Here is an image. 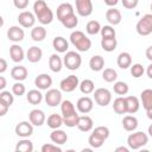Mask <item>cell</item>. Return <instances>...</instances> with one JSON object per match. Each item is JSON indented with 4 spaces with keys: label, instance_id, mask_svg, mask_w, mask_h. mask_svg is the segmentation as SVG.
<instances>
[{
    "label": "cell",
    "instance_id": "cell-13",
    "mask_svg": "<svg viewBox=\"0 0 152 152\" xmlns=\"http://www.w3.org/2000/svg\"><path fill=\"white\" fill-rule=\"evenodd\" d=\"M28 120L33 125V126H42L44 125V122L46 121V116H45V113L42 110V109H32L28 114Z\"/></svg>",
    "mask_w": 152,
    "mask_h": 152
},
{
    "label": "cell",
    "instance_id": "cell-16",
    "mask_svg": "<svg viewBox=\"0 0 152 152\" xmlns=\"http://www.w3.org/2000/svg\"><path fill=\"white\" fill-rule=\"evenodd\" d=\"M10 57L13 62L19 63L25 58V52L19 44H13L10 46Z\"/></svg>",
    "mask_w": 152,
    "mask_h": 152
},
{
    "label": "cell",
    "instance_id": "cell-42",
    "mask_svg": "<svg viewBox=\"0 0 152 152\" xmlns=\"http://www.w3.org/2000/svg\"><path fill=\"white\" fill-rule=\"evenodd\" d=\"M0 101L6 103V104H8L11 107L13 104V102H14V94L10 93L7 90H1V93H0Z\"/></svg>",
    "mask_w": 152,
    "mask_h": 152
},
{
    "label": "cell",
    "instance_id": "cell-7",
    "mask_svg": "<svg viewBox=\"0 0 152 152\" xmlns=\"http://www.w3.org/2000/svg\"><path fill=\"white\" fill-rule=\"evenodd\" d=\"M80 86L78 77L76 75H69L65 78H63L59 83V89L64 93H71Z\"/></svg>",
    "mask_w": 152,
    "mask_h": 152
},
{
    "label": "cell",
    "instance_id": "cell-25",
    "mask_svg": "<svg viewBox=\"0 0 152 152\" xmlns=\"http://www.w3.org/2000/svg\"><path fill=\"white\" fill-rule=\"evenodd\" d=\"M122 127L127 132H133L138 127V119L133 115H126L122 119Z\"/></svg>",
    "mask_w": 152,
    "mask_h": 152
},
{
    "label": "cell",
    "instance_id": "cell-2",
    "mask_svg": "<svg viewBox=\"0 0 152 152\" xmlns=\"http://www.w3.org/2000/svg\"><path fill=\"white\" fill-rule=\"evenodd\" d=\"M70 42L80 52H86L91 48V40L86 36L84 32L76 30L70 34Z\"/></svg>",
    "mask_w": 152,
    "mask_h": 152
},
{
    "label": "cell",
    "instance_id": "cell-11",
    "mask_svg": "<svg viewBox=\"0 0 152 152\" xmlns=\"http://www.w3.org/2000/svg\"><path fill=\"white\" fill-rule=\"evenodd\" d=\"M15 134L20 138H28L30 135H32L33 133V125L28 121H21L19 124H17L15 128Z\"/></svg>",
    "mask_w": 152,
    "mask_h": 152
},
{
    "label": "cell",
    "instance_id": "cell-35",
    "mask_svg": "<svg viewBox=\"0 0 152 152\" xmlns=\"http://www.w3.org/2000/svg\"><path fill=\"white\" fill-rule=\"evenodd\" d=\"M15 151L17 152H32L33 151V144L31 140L23 138L21 140H19L15 145Z\"/></svg>",
    "mask_w": 152,
    "mask_h": 152
},
{
    "label": "cell",
    "instance_id": "cell-20",
    "mask_svg": "<svg viewBox=\"0 0 152 152\" xmlns=\"http://www.w3.org/2000/svg\"><path fill=\"white\" fill-rule=\"evenodd\" d=\"M93 126H94V122L89 115H80L78 122H77V128L81 132H89V131H91Z\"/></svg>",
    "mask_w": 152,
    "mask_h": 152
},
{
    "label": "cell",
    "instance_id": "cell-51",
    "mask_svg": "<svg viewBox=\"0 0 152 152\" xmlns=\"http://www.w3.org/2000/svg\"><path fill=\"white\" fill-rule=\"evenodd\" d=\"M8 108H10V106H8V104H6V103H4V102H1V101H0V116L6 115V113H7Z\"/></svg>",
    "mask_w": 152,
    "mask_h": 152
},
{
    "label": "cell",
    "instance_id": "cell-28",
    "mask_svg": "<svg viewBox=\"0 0 152 152\" xmlns=\"http://www.w3.org/2000/svg\"><path fill=\"white\" fill-rule=\"evenodd\" d=\"M26 100L28 103L31 104H39L43 101V94L40 93V89H32L28 90L27 95H26Z\"/></svg>",
    "mask_w": 152,
    "mask_h": 152
},
{
    "label": "cell",
    "instance_id": "cell-27",
    "mask_svg": "<svg viewBox=\"0 0 152 152\" xmlns=\"http://www.w3.org/2000/svg\"><path fill=\"white\" fill-rule=\"evenodd\" d=\"M118 66L121 69H128L132 65V56L128 52H121L116 59Z\"/></svg>",
    "mask_w": 152,
    "mask_h": 152
},
{
    "label": "cell",
    "instance_id": "cell-14",
    "mask_svg": "<svg viewBox=\"0 0 152 152\" xmlns=\"http://www.w3.org/2000/svg\"><path fill=\"white\" fill-rule=\"evenodd\" d=\"M24 37H25V32L19 26H11L7 30V38H8V40H11L13 43L21 42L24 39Z\"/></svg>",
    "mask_w": 152,
    "mask_h": 152
},
{
    "label": "cell",
    "instance_id": "cell-39",
    "mask_svg": "<svg viewBox=\"0 0 152 152\" xmlns=\"http://www.w3.org/2000/svg\"><path fill=\"white\" fill-rule=\"evenodd\" d=\"M101 24L97 21V20H90L87 23L86 25V31L88 34H97L100 31H101Z\"/></svg>",
    "mask_w": 152,
    "mask_h": 152
},
{
    "label": "cell",
    "instance_id": "cell-59",
    "mask_svg": "<svg viewBox=\"0 0 152 152\" xmlns=\"http://www.w3.org/2000/svg\"><path fill=\"white\" fill-rule=\"evenodd\" d=\"M147 132H148V134H150V137H152V124L148 126V129H147Z\"/></svg>",
    "mask_w": 152,
    "mask_h": 152
},
{
    "label": "cell",
    "instance_id": "cell-34",
    "mask_svg": "<svg viewBox=\"0 0 152 152\" xmlns=\"http://www.w3.org/2000/svg\"><path fill=\"white\" fill-rule=\"evenodd\" d=\"M140 100L145 110L152 108V89H145L140 93Z\"/></svg>",
    "mask_w": 152,
    "mask_h": 152
},
{
    "label": "cell",
    "instance_id": "cell-47",
    "mask_svg": "<svg viewBox=\"0 0 152 152\" xmlns=\"http://www.w3.org/2000/svg\"><path fill=\"white\" fill-rule=\"evenodd\" d=\"M25 91H26L25 86H24L21 82H19V81H17V82L12 86V93H13L15 96H23V95L25 94Z\"/></svg>",
    "mask_w": 152,
    "mask_h": 152
},
{
    "label": "cell",
    "instance_id": "cell-58",
    "mask_svg": "<svg viewBox=\"0 0 152 152\" xmlns=\"http://www.w3.org/2000/svg\"><path fill=\"white\" fill-rule=\"evenodd\" d=\"M146 114H147V118H148L150 120H152V108L147 109V110H146Z\"/></svg>",
    "mask_w": 152,
    "mask_h": 152
},
{
    "label": "cell",
    "instance_id": "cell-33",
    "mask_svg": "<svg viewBox=\"0 0 152 152\" xmlns=\"http://www.w3.org/2000/svg\"><path fill=\"white\" fill-rule=\"evenodd\" d=\"M64 124L63 121V116H61L59 114H51L50 116H48V120H46V125L52 128V129H56V128H59L62 125Z\"/></svg>",
    "mask_w": 152,
    "mask_h": 152
},
{
    "label": "cell",
    "instance_id": "cell-49",
    "mask_svg": "<svg viewBox=\"0 0 152 152\" xmlns=\"http://www.w3.org/2000/svg\"><path fill=\"white\" fill-rule=\"evenodd\" d=\"M121 4L127 10H133L138 6L139 4V0H121Z\"/></svg>",
    "mask_w": 152,
    "mask_h": 152
},
{
    "label": "cell",
    "instance_id": "cell-46",
    "mask_svg": "<svg viewBox=\"0 0 152 152\" xmlns=\"http://www.w3.org/2000/svg\"><path fill=\"white\" fill-rule=\"evenodd\" d=\"M144 72H145V69L140 63H135V64L131 65V74H132L133 77L139 78L144 75Z\"/></svg>",
    "mask_w": 152,
    "mask_h": 152
},
{
    "label": "cell",
    "instance_id": "cell-40",
    "mask_svg": "<svg viewBox=\"0 0 152 152\" xmlns=\"http://www.w3.org/2000/svg\"><path fill=\"white\" fill-rule=\"evenodd\" d=\"M102 78H103V81H106L108 83L115 82L118 78V72L112 68H106L102 72Z\"/></svg>",
    "mask_w": 152,
    "mask_h": 152
},
{
    "label": "cell",
    "instance_id": "cell-12",
    "mask_svg": "<svg viewBox=\"0 0 152 152\" xmlns=\"http://www.w3.org/2000/svg\"><path fill=\"white\" fill-rule=\"evenodd\" d=\"M77 110L82 114H88L89 112H91L93 107H94V101L89 97V96H82L77 100L76 103Z\"/></svg>",
    "mask_w": 152,
    "mask_h": 152
},
{
    "label": "cell",
    "instance_id": "cell-50",
    "mask_svg": "<svg viewBox=\"0 0 152 152\" xmlns=\"http://www.w3.org/2000/svg\"><path fill=\"white\" fill-rule=\"evenodd\" d=\"M13 5L18 10H25L28 5V0H13Z\"/></svg>",
    "mask_w": 152,
    "mask_h": 152
},
{
    "label": "cell",
    "instance_id": "cell-36",
    "mask_svg": "<svg viewBox=\"0 0 152 152\" xmlns=\"http://www.w3.org/2000/svg\"><path fill=\"white\" fill-rule=\"evenodd\" d=\"M116 45H118L116 38H101V48L107 52L114 51L116 49Z\"/></svg>",
    "mask_w": 152,
    "mask_h": 152
},
{
    "label": "cell",
    "instance_id": "cell-56",
    "mask_svg": "<svg viewBox=\"0 0 152 152\" xmlns=\"http://www.w3.org/2000/svg\"><path fill=\"white\" fill-rule=\"evenodd\" d=\"M146 74H147V76H148V77L152 80V63H151V64L147 66V69H146Z\"/></svg>",
    "mask_w": 152,
    "mask_h": 152
},
{
    "label": "cell",
    "instance_id": "cell-26",
    "mask_svg": "<svg viewBox=\"0 0 152 152\" xmlns=\"http://www.w3.org/2000/svg\"><path fill=\"white\" fill-rule=\"evenodd\" d=\"M126 99V104H127V113L128 114H134L139 110L140 102L137 96H125Z\"/></svg>",
    "mask_w": 152,
    "mask_h": 152
},
{
    "label": "cell",
    "instance_id": "cell-24",
    "mask_svg": "<svg viewBox=\"0 0 152 152\" xmlns=\"http://www.w3.org/2000/svg\"><path fill=\"white\" fill-rule=\"evenodd\" d=\"M52 46H53V49L57 51V52H66V50H68V48H69V43H68V40L64 38V37H61V36H58V37H55L53 38V40H52Z\"/></svg>",
    "mask_w": 152,
    "mask_h": 152
},
{
    "label": "cell",
    "instance_id": "cell-3",
    "mask_svg": "<svg viewBox=\"0 0 152 152\" xmlns=\"http://www.w3.org/2000/svg\"><path fill=\"white\" fill-rule=\"evenodd\" d=\"M148 142V135L141 131L131 133L127 138V145L131 150H139Z\"/></svg>",
    "mask_w": 152,
    "mask_h": 152
},
{
    "label": "cell",
    "instance_id": "cell-15",
    "mask_svg": "<svg viewBox=\"0 0 152 152\" xmlns=\"http://www.w3.org/2000/svg\"><path fill=\"white\" fill-rule=\"evenodd\" d=\"M34 86L40 90H48L52 86V78L48 74H40L34 78Z\"/></svg>",
    "mask_w": 152,
    "mask_h": 152
},
{
    "label": "cell",
    "instance_id": "cell-29",
    "mask_svg": "<svg viewBox=\"0 0 152 152\" xmlns=\"http://www.w3.org/2000/svg\"><path fill=\"white\" fill-rule=\"evenodd\" d=\"M48 32L46 28H44L43 26H33V28L31 30V38L34 42H42L45 39Z\"/></svg>",
    "mask_w": 152,
    "mask_h": 152
},
{
    "label": "cell",
    "instance_id": "cell-55",
    "mask_svg": "<svg viewBox=\"0 0 152 152\" xmlns=\"http://www.w3.org/2000/svg\"><path fill=\"white\" fill-rule=\"evenodd\" d=\"M6 87V78L4 76H0V89L4 90Z\"/></svg>",
    "mask_w": 152,
    "mask_h": 152
},
{
    "label": "cell",
    "instance_id": "cell-37",
    "mask_svg": "<svg viewBox=\"0 0 152 152\" xmlns=\"http://www.w3.org/2000/svg\"><path fill=\"white\" fill-rule=\"evenodd\" d=\"M78 87H80L81 93H83V94H86V95H89V94L94 93V90H95V84H94V82H93L91 80H89V78L83 80V81L80 83Z\"/></svg>",
    "mask_w": 152,
    "mask_h": 152
},
{
    "label": "cell",
    "instance_id": "cell-32",
    "mask_svg": "<svg viewBox=\"0 0 152 152\" xmlns=\"http://www.w3.org/2000/svg\"><path fill=\"white\" fill-rule=\"evenodd\" d=\"M61 112H62V116H63V118H66V116H69V115H72V114L77 113L76 109H75L74 103H72L70 100H64V101H62V103H61Z\"/></svg>",
    "mask_w": 152,
    "mask_h": 152
},
{
    "label": "cell",
    "instance_id": "cell-17",
    "mask_svg": "<svg viewBox=\"0 0 152 152\" xmlns=\"http://www.w3.org/2000/svg\"><path fill=\"white\" fill-rule=\"evenodd\" d=\"M72 13H75V12H74V7H72V5L69 4V2H63V4H61V5L57 7V11H56L57 19H58L59 21H62L66 15L72 14Z\"/></svg>",
    "mask_w": 152,
    "mask_h": 152
},
{
    "label": "cell",
    "instance_id": "cell-48",
    "mask_svg": "<svg viewBox=\"0 0 152 152\" xmlns=\"http://www.w3.org/2000/svg\"><path fill=\"white\" fill-rule=\"evenodd\" d=\"M42 152H62V148L57 144H44L42 146Z\"/></svg>",
    "mask_w": 152,
    "mask_h": 152
},
{
    "label": "cell",
    "instance_id": "cell-53",
    "mask_svg": "<svg viewBox=\"0 0 152 152\" xmlns=\"http://www.w3.org/2000/svg\"><path fill=\"white\" fill-rule=\"evenodd\" d=\"M145 55H146V58H147L148 61H151V62H152V45H151V46H148V48L146 49Z\"/></svg>",
    "mask_w": 152,
    "mask_h": 152
},
{
    "label": "cell",
    "instance_id": "cell-57",
    "mask_svg": "<svg viewBox=\"0 0 152 152\" xmlns=\"http://www.w3.org/2000/svg\"><path fill=\"white\" fill-rule=\"evenodd\" d=\"M128 150H129V148H127V147H124V146H120V147H116V148H115V151H116V152H119V151L128 152Z\"/></svg>",
    "mask_w": 152,
    "mask_h": 152
},
{
    "label": "cell",
    "instance_id": "cell-31",
    "mask_svg": "<svg viewBox=\"0 0 152 152\" xmlns=\"http://www.w3.org/2000/svg\"><path fill=\"white\" fill-rule=\"evenodd\" d=\"M113 109L116 114H126L127 113V104H126V99L122 96H119L114 100L113 103Z\"/></svg>",
    "mask_w": 152,
    "mask_h": 152
},
{
    "label": "cell",
    "instance_id": "cell-8",
    "mask_svg": "<svg viewBox=\"0 0 152 152\" xmlns=\"http://www.w3.org/2000/svg\"><path fill=\"white\" fill-rule=\"evenodd\" d=\"M45 102L50 107H56L62 103V93L59 89H48L46 94L44 95Z\"/></svg>",
    "mask_w": 152,
    "mask_h": 152
},
{
    "label": "cell",
    "instance_id": "cell-18",
    "mask_svg": "<svg viewBox=\"0 0 152 152\" xmlns=\"http://www.w3.org/2000/svg\"><path fill=\"white\" fill-rule=\"evenodd\" d=\"M106 19L110 25H118L121 23V19H122L121 12L114 7H110L106 12Z\"/></svg>",
    "mask_w": 152,
    "mask_h": 152
},
{
    "label": "cell",
    "instance_id": "cell-60",
    "mask_svg": "<svg viewBox=\"0 0 152 152\" xmlns=\"http://www.w3.org/2000/svg\"><path fill=\"white\" fill-rule=\"evenodd\" d=\"M150 8H151V11H152V4H151V6H150Z\"/></svg>",
    "mask_w": 152,
    "mask_h": 152
},
{
    "label": "cell",
    "instance_id": "cell-10",
    "mask_svg": "<svg viewBox=\"0 0 152 152\" xmlns=\"http://www.w3.org/2000/svg\"><path fill=\"white\" fill-rule=\"evenodd\" d=\"M36 15L34 13L30 12V11H23L19 13L18 15V23L25 27V28H28V27H33L34 26V23H36Z\"/></svg>",
    "mask_w": 152,
    "mask_h": 152
},
{
    "label": "cell",
    "instance_id": "cell-52",
    "mask_svg": "<svg viewBox=\"0 0 152 152\" xmlns=\"http://www.w3.org/2000/svg\"><path fill=\"white\" fill-rule=\"evenodd\" d=\"M7 70V62L5 58H0V74H4Z\"/></svg>",
    "mask_w": 152,
    "mask_h": 152
},
{
    "label": "cell",
    "instance_id": "cell-4",
    "mask_svg": "<svg viewBox=\"0 0 152 152\" xmlns=\"http://www.w3.org/2000/svg\"><path fill=\"white\" fill-rule=\"evenodd\" d=\"M135 30L140 36H148L152 33V13L142 15L135 25Z\"/></svg>",
    "mask_w": 152,
    "mask_h": 152
},
{
    "label": "cell",
    "instance_id": "cell-9",
    "mask_svg": "<svg viewBox=\"0 0 152 152\" xmlns=\"http://www.w3.org/2000/svg\"><path fill=\"white\" fill-rule=\"evenodd\" d=\"M76 11L81 17H89L93 13V2L91 0H75Z\"/></svg>",
    "mask_w": 152,
    "mask_h": 152
},
{
    "label": "cell",
    "instance_id": "cell-43",
    "mask_svg": "<svg viewBox=\"0 0 152 152\" xmlns=\"http://www.w3.org/2000/svg\"><path fill=\"white\" fill-rule=\"evenodd\" d=\"M103 142H104V140L101 139L100 137H97L94 133H91L89 135V138H88V144L91 146V148H99V147H101L103 145Z\"/></svg>",
    "mask_w": 152,
    "mask_h": 152
},
{
    "label": "cell",
    "instance_id": "cell-21",
    "mask_svg": "<svg viewBox=\"0 0 152 152\" xmlns=\"http://www.w3.org/2000/svg\"><path fill=\"white\" fill-rule=\"evenodd\" d=\"M42 57H43V51H42L40 48H38V46L28 48V50L26 52V58H27L28 62L37 63V62H39L42 59Z\"/></svg>",
    "mask_w": 152,
    "mask_h": 152
},
{
    "label": "cell",
    "instance_id": "cell-45",
    "mask_svg": "<svg viewBox=\"0 0 152 152\" xmlns=\"http://www.w3.org/2000/svg\"><path fill=\"white\" fill-rule=\"evenodd\" d=\"M93 133L96 134L97 137H100L101 139L106 140V139H108L110 132H109V128L106 127V126H97V127H95V129L93 131Z\"/></svg>",
    "mask_w": 152,
    "mask_h": 152
},
{
    "label": "cell",
    "instance_id": "cell-38",
    "mask_svg": "<svg viewBox=\"0 0 152 152\" xmlns=\"http://www.w3.org/2000/svg\"><path fill=\"white\" fill-rule=\"evenodd\" d=\"M61 23H62V25H63L64 27H66V28H74V27H76L77 24H78V18L76 17L75 13H72V14L66 15Z\"/></svg>",
    "mask_w": 152,
    "mask_h": 152
},
{
    "label": "cell",
    "instance_id": "cell-22",
    "mask_svg": "<svg viewBox=\"0 0 152 152\" xmlns=\"http://www.w3.org/2000/svg\"><path fill=\"white\" fill-rule=\"evenodd\" d=\"M50 139H51L52 142H55V144H57V145H63V144H65L66 140H68V134H66L64 131H62V129H59V128H56V129H53V131L51 132Z\"/></svg>",
    "mask_w": 152,
    "mask_h": 152
},
{
    "label": "cell",
    "instance_id": "cell-30",
    "mask_svg": "<svg viewBox=\"0 0 152 152\" xmlns=\"http://www.w3.org/2000/svg\"><path fill=\"white\" fill-rule=\"evenodd\" d=\"M89 66L93 71H101L104 66V59L100 55H95L89 61Z\"/></svg>",
    "mask_w": 152,
    "mask_h": 152
},
{
    "label": "cell",
    "instance_id": "cell-41",
    "mask_svg": "<svg viewBox=\"0 0 152 152\" xmlns=\"http://www.w3.org/2000/svg\"><path fill=\"white\" fill-rule=\"evenodd\" d=\"M113 89H114V93L118 94V95H126L128 93V90H129L128 84L126 82H124V81L115 82L114 86H113Z\"/></svg>",
    "mask_w": 152,
    "mask_h": 152
},
{
    "label": "cell",
    "instance_id": "cell-44",
    "mask_svg": "<svg viewBox=\"0 0 152 152\" xmlns=\"http://www.w3.org/2000/svg\"><path fill=\"white\" fill-rule=\"evenodd\" d=\"M101 37L102 38H115V30L113 28L112 25H104L101 27Z\"/></svg>",
    "mask_w": 152,
    "mask_h": 152
},
{
    "label": "cell",
    "instance_id": "cell-5",
    "mask_svg": "<svg viewBox=\"0 0 152 152\" xmlns=\"http://www.w3.org/2000/svg\"><path fill=\"white\" fill-rule=\"evenodd\" d=\"M63 63L69 70H77L82 64V57L76 51H66L63 57Z\"/></svg>",
    "mask_w": 152,
    "mask_h": 152
},
{
    "label": "cell",
    "instance_id": "cell-19",
    "mask_svg": "<svg viewBox=\"0 0 152 152\" xmlns=\"http://www.w3.org/2000/svg\"><path fill=\"white\" fill-rule=\"evenodd\" d=\"M27 75H28V71H27V69H26L25 66H23V65H15V66H13V68L11 69V76H12V78L15 80V81L21 82V81L26 80Z\"/></svg>",
    "mask_w": 152,
    "mask_h": 152
},
{
    "label": "cell",
    "instance_id": "cell-54",
    "mask_svg": "<svg viewBox=\"0 0 152 152\" xmlns=\"http://www.w3.org/2000/svg\"><path fill=\"white\" fill-rule=\"evenodd\" d=\"M104 1V4L107 5V6H109V7H113V6H115L118 2H119V0H103Z\"/></svg>",
    "mask_w": 152,
    "mask_h": 152
},
{
    "label": "cell",
    "instance_id": "cell-6",
    "mask_svg": "<svg viewBox=\"0 0 152 152\" xmlns=\"http://www.w3.org/2000/svg\"><path fill=\"white\" fill-rule=\"evenodd\" d=\"M94 100L99 106L106 107L112 101V93L107 88H97L94 90Z\"/></svg>",
    "mask_w": 152,
    "mask_h": 152
},
{
    "label": "cell",
    "instance_id": "cell-1",
    "mask_svg": "<svg viewBox=\"0 0 152 152\" xmlns=\"http://www.w3.org/2000/svg\"><path fill=\"white\" fill-rule=\"evenodd\" d=\"M33 13L38 21L43 25L51 24L53 20V13L44 0H36L33 4Z\"/></svg>",
    "mask_w": 152,
    "mask_h": 152
},
{
    "label": "cell",
    "instance_id": "cell-23",
    "mask_svg": "<svg viewBox=\"0 0 152 152\" xmlns=\"http://www.w3.org/2000/svg\"><path fill=\"white\" fill-rule=\"evenodd\" d=\"M63 59L57 55V53H52L49 58V66L50 70L53 72H59L63 68Z\"/></svg>",
    "mask_w": 152,
    "mask_h": 152
}]
</instances>
